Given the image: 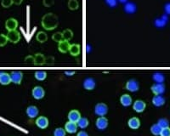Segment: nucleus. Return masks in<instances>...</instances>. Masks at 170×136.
Returning a JSON list of instances; mask_svg holds the SVG:
<instances>
[{
	"mask_svg": "<svg viewBox=\"0 0 170 136\" xmlns=\"http://www.w3.org/2000/svg\"><path fill=\"white\" fill-rule=\"evenodd\" d=\"M42 26L46 30H53L58 26V18L52 13H49L43 17Z\"/></svg>",
	"mask_w": 170,
	"mask_h": 136,
	"instance_id": "nucleus-1",
	"label": "nucleus"
},
{
	"mask_svg": "<svg viewBox=\"0 0 170 136\" xmlns=\"http://www.w3.org/2000/svg\"><path fill=\"white\" fill-rule=\"evenodd\" d=\"M108 111V106L104 103H98L95 107V113L100 117H104Z\"/></svg>",
	"mask_w": 170,
	"mask_h": 136,
	"instance_id": "nucleus-2",
	"label": "nucleus"
},
{
	"mask_svg": "<svg viewBox=\"0 0 170 136\" xmlns=\"http://www.w3.org/2000/svg\"><path fill=\"white\" fill-rule=\"evenodd\" d=\"M8 40L13 43H17L21 39V34L18 31H10L7 34Z\"/></svg>",
	"mask_w": 170,
	"mask_h": 136,
	"instance_id": "nucleus-3",
	"label": "nucleus"
},
{
	"mask_svg": "<svg viewBox=\"0 0 170 136\" xmlns=\"http://www.w3.org/2000/svg\"><path fill=\"white\" fill-rule=\"evenodd\" d=\"M45 95V91L41 87V86H36L32 89V96L36 100H41L44 97Z\"/></svg>",
	"mask_w": 170,
	"mask_h": 136,
	"instance_id": "nucleus-4",
	"label": "nucleus"
},
{
	"mask_svg": "<svg viewBox=\"0 0 170 136\" xmlns=\"http://www.w3.org/2000/svg\"><path fill=\"white\" fill-rule=\"evenodd\" d=\"M10 77H11L12 83H15V84H20L23 78L22 72H21V71H13L10 73Z\"/></svg>",
	"mask_w": 170,
	"mask_h": 136,
	"instance_id": "nucleus-5",
	"label": "nucleus"
},
{
	"mask_svg": "<svg viewBox=\"0 0 170 136\" xmlns=\"http://www.w3.org/2000/svg\"><path fill=\"white\" fill-rule=\"evenodd\" d=\"M95 125L97 127V129L103 130V129H106L108 126V119L105 117H100L97 118Z\"/></svg>",
	"mask_w": 170,
	"mask_h": 136,
	"instance_id": "nucleus-6",
	"label": "nucleus"
},
{
	"mask_svg": "<svg viewBox=\"0 0 170 136\" xmlns=\"http://www.w3.org/2000/svg\"><path fill=\"white\" fill-rule=\"evenodd\" d=\"M151 91L156 95H163V93L165 92V86H164L163 83H156V84L151 86Z\"/></svg>",
	"mask_w": 170,
	"mask_h": 136,
	"instance_id": "nucleus-7",
	"label": "nucleus"
},
{
	"mask_svg": "<svg viewBox=\"0 0 170 136\" xmlns=\"http://www.w3.org/2000/svg\"><path fill=\"white\" fill-rule=\"evenodd\" d=\"M36 125L38 126L39 129H44L49 126V119L46 117L41 116L38 117L36 120Z\"/></svg>",
	"mask_w": 170,
	"mask_h": 136,
	"instance_id": "nucleus-8",
	"label": "nucleus"
},
{
	"mask_svg": "<svg viewBox=\"0 0 170 136\" xmlns=\"http://www.w3.org/2000/svg\"><path fill=\"white\" fill-rule=\"evenodd\" d=\"M139 88H140L139 83L134 79L129 80L126 83V89L130 92H136L139 90Z\"/></svg>",
	"mask_w": 170,
	"mask_h": 136,
	"instance_id": "nucleus-9",
	"label": "nucleus"
},
{
	"mask_svg": "<svg viewBox=\"0 0 170 136\" xmlns=\"http://www.w3.org/2000/svg\"><path fill=\"white\" fill-rule=\"evenodd\" d=\"M145 103L141 100H137L136 101L134 102V105H133V108L135 111L136 112H143L145 109Z\"/></svg>",
	"mask_w": 170,
	"mask_h": 136,
	"instance_id": "nucleus-10",
	"label": "nucleus"
},
{
	"mask_svg": "<svg viewBox=\"0 0 170 136\" xmlns=\"http://www.w3.org/2000/svg\"><path fill=\"white\" fill-rule=\"evenodd\" d=\"M18 27V22L14 18H10V19H8L5 22V27L9 32L10 31H15L17 29Z\"/></svg>",
	"mask_w": 170,
	"mask_h": 136,
	"instance_id": "nucleus-11",
	"label": "nucleus"
},
{
	"mask_svg": "<svg viewBox=\"0 0 170 136\" xmlns=\"http://www.w3.org/2000/svg\"><path fill=\"white\" fill-rule=\"evenodd\" d=\"M168 21V17L167 16V15H162L161 18L156 19L155 21H154V24H155V26L157 28H163V27L166 26Z\"/></svg>",
	"mask_w": 170,
	"mask_h": 136,
	"instance_id": "nucleus-12",
	"label": "nucleus"
},
{
	"mask_svg": "<svg viewBox=\"0 0 170 136\" xmlns=\"http://www.w3.org/2000/svg\"><path fill=\"white\" fill-rule=\"evenodd\" d=\"M65 130L69 134H74L77 130V123L74 122H67L65 125Z\"/></svg>",
	"mask_w": 170,
	"mask_h": 136,
	"instance_id": "nucleus-13",
	"label": "nucleus"
},
{
	"mask_svg": "<svg viewBox=\"0 0 170 136\" xmlns=\"http://www.w3.org/2000/svg\"><path fill=\"white\" fill-rule=\"evenodd\" d=\"M80 118H81V114L77 110H72V111H71L68 113V119H69V121L77 123Z\"/></svg>",
	"mask_w": 170,
	"mask_h": 136,
	"instance_id": "nucleus-14",
	"label": "nucleus"
},
{
	"mask_svg": "<svg viewBox=\"0 0 170 136\" xmlns=\"http://www.w3.org/2000/svg\"><path fill=\"white\" fill-rule=\"evenodd\" d=\"M10 83H11L10 74H9L7 72H1V74H0V83L2 85H8Z\"/></svg>",
	"mask_w": 170,
	"mask_h": 136,
	"instance_id": "nucleus-15",
	"label": "nucleus"
},
{
	"mask_svg": "<svg viewBox=\"0 0 170 136\" xmlns=\"http://www.w3.org/2000/svg\"><path fill=\"white\" fill-rule=\"evenodd\" d=\"M83 87L87 90H93L95 87V79L88 77L83 81Z\"/></svg>",
	"mask_w": 170,
	"mask_h": 136,
	"instance_id": "nucleus-16",
	"label": "nucleus"
},
{
	"mask_svg": "<svg viewBox=\"0 0 170 136\" xmlns=\"http://www.w3.org/2000/svg\"><path fill=\"white\" fill-rule=\"evenodd\" d=\"M128 125L130 129H137L140 128V121L138 117H131L128 122Z\"/></svg>",
	"mask_w": 170,
	"mask_h": 136,
	"instance_id": "nucleus-17",
	"label": "nucleus"
},
{
	"mask_svg": "<svg viewBox=\"0 0 170 136\" xmlns=\"http://www.w3.org/2000/svg\"><path fill=\"white\" fill-rule=\"evenodd\" d=\"M123 9L127 14L131 15V14L135 13L137 10V7H136V4L134 3H126L123 7Z\"/></svg>",
	"mask_w": 170,
	"mask_h": 136,
	"instance_id": "nucleus-18",
	"label": "nucleus"
},
{
	"mask_svg": "<svg viewBox=\"0 0 170 136\" xmlns=\"http://www.w3.org/2000/svg\"><path fill=\"white\" fill-rule=\"evenodd\" d=\"M27 114L30 118H34L38 115V109L37 106H29L27 109Z\"/></svg>",
	"mask_w": 170,
	"mask_h": 136,
	"instance_id": "nucleus-19",
	"label": "nucleus"
},
{
	"mask_svg": "<svg viewBox=\"0 0 170 136\" xmlns=\"http://www.w3.org/2000/svg\"><path fill=\"white\" fill-rule=\"evenodd\" d=\"M70 47H71V45L69 44L68 41L63 40L61 43H59L58 49H59L60 52H61V53H67V52H69V50H70Z\"/></svg>",
	"mask_w": 170,
	"mask_h": 136,
	"instance_id": "nucleus-20",
	"label": "nucleus"
},
{
	"mask_svg": "<svg viewBox=\"0 0 170 136\" xmlns=\"http://www.w3.org/2000/svg\"><path fill=\"white\" fill-rule=\"evenodd\" d=\"M120 102H121V104L123 106H129L132 104V98H131V96L129 95L125 94V95H123L121 96Z\"/></svg>",
	"mask_w": 170,
	"mask_h": 136,
	"instance_id": "nucleus-21",
	"label": "nucleus"
},
{
	"mask_svg": "<svg viewBox=\"0 0 170 136\" xmlns=\"http://www.w3.org/2000/svg\"><path fill=\"white\" fill-rule=\"evenodd\" d=\"M152 103L155 106H162L165 103V99L162 95H155L152 99Z\"/></svg>",
	"mask_w": 170,
	"mask_h": 136,
	"instance_id": "nucleus-22",
	"label": "nucleus"
},
{
	"mask_svg": "<svg viewBox=\"0 0 170 136\" xmlns=\"http://www.w3.org/2000/svg\"><path fill=\"white\" fill-rule=\"evenodd\" d=\"M152 78L157 83H163L164 79H165V77L163 75V73L161 72H156L152 76Z\"/></svg>",
	"mask_w": 170,
	"mask_h": 136,
	"instance_id": "nucleus-23",
	"label": "nucleus"
},
{
	"mask_svg": "<svg viewBox=\"0 0 170 136\" xmlns=\"http://www.w3.org/2000/svg\"><path fill=\"white\" fill-rule=\"evenodd\" d=\"M70 54L73 55V56H77L80 54V46L77 44H72L70 47V50H69Z\"/></svg>",
	"mask_w": 170,
	"mask_h": 136,
	"instance_id": "nucleus-24",
	"label": "nucleus"
},
{
	"mask_svg": "<svg viewBox=\"0 0 170 136\" xmlns=\"http://www.w3.org/2000/svg\"><path fill=\"white\" fill-rule=\"evenodd\" d=\"M45 61L44 56L41 54H37L34 57V63L36 65H43Z\"/></svg>",
	"mask_w": 170,
	"mask_h": 136,
	"instance_id": "nucleus-25",
	"label": "nucleus"
},
{
	"mask_svg": "<svg viewBox=\"0 0 170 136\" xmlns=\"http://www.w3.org/2000/svg\"><path fill=\"white\" fill-rule=\"evenodd\" d=\"M47 77V73L44 71H37L35 72V78L39 81H43Z\"/></svg>",
	"mask_w": 170,
	"mask_h": 136,
	"instance_id": "nucleus-26",
	"label": "nucleus"
},
{
	"mask_svg": "<svg viewBox=\"0 0 170 136\" xmlns=\"http://www.w3.org/2000/svg\"><path fill=\"white\" fill-rule=\"evenodd\" d=\"M77 123L78 125V127H80L81 129H85V128H87L88 125H89V120L86 117H81Z\"/></svg>",
	"mask_w": 170,
	"mask_h": 136,
	"instance_id": "nucleus-27",
	"label": "nucleus"
},
{
	"mask_svg": "<svg viewBox=\"0 0 170 136\" xmlns=\"http://www.w3.org/2000/svg\"><path fill=\"white\" fill-rule=\"evenodd\" d=\"M161 130H162V128L159 126L158 123L153 124L151 127V134H153L154 135H160Z\"/></svg>",
	"mask_w": 170,
	"mask_h": 136,
	"instance_id": "nucleus-28",
	"label": "nucleus"
},
{
	"mask_svg": "<svg viewBox=\"0 0 170 136\" xmlns=\"http://www.w3.org/2000/svg\"><path fill=\"white\" fill-rule=\"evenodd\" d=\"M37 40H38L39 43H45L47 40H48V36H47V34L45 32H38V35H37Z\"/></svg>",
	"mask_w": 170,
	"mask_h": 136,
	"instance_id": "nucleus-29",
	"label": "nucleus"
},
{
	"mask_svg": "<svg viewBox=\"0 0 170 136\" xmlns=\"http://www.w3.org/2000/svg\"><path fill=\"white\" fill-rule=\"evenodd\" d=\"M78 2L77 1V0H70L69 2H68V7L70 9H72V10H76V9H78Z\"/></svg>",
	"mask_w": 170,
	"mask_h": 136,
	"instance_id": "nucleus-30",
	"label": "nucleus"
},
{
	"mask_svg": "<svg viewBox=\"0 0 170 136\" xmlns=\"http://www.w3.org/2000/svg\"><path fill=\"white\" fill-rule=\"evenodd\" d=\"M62 35H63V40L69 41V40L72 38L73 33H72V32L71 30H66L63 32Z\"/></svg>",
	"mask_w": 170,
	"mask_h": 136,
	"instance_id": "nucleus-31",
	"label": "nucleus"
},
{
	"mask_svg": "<svg viewBox=\"0 0 170 136\" xmlns=\"http://www.w3.org/2000/svg\"><path fill=\"white\" fill-rule=\"evenodd\" d=\"M54 136H66V130L62 128H57L54 131Z\"/></svg>",
	"mask_w": 170,
	"mask_h": 136,
	"instance_id": "nucleus-32",
	"label": "nucleus"
},
{
	"mask_svg": "<svg viewBox=\"0 0 170 136\" xmlns=\"http://www.w3.org/2000/svg\"><path fill=\"white\" fill-rule=\"evenodd\" d=\"M53 40L56 43H61V41H63V35L61 32H56L53 35Z\"/></svg>",
	"mask_w": 170,
	"mask_h": 136,
	"instance_id": "nucleus-33",
	"label": "nucleus"
},
{
	"mask_svg": "<svg viewBox=\"0 0 170 136\" xmlns=\"http://www.w3.org/2000/svg\"><path fill=\"white\" fill-rule=\"evenodd\" d=\"M158 125L162 129L167 128V127L169 126V122H168V120L165 119V118H162V119H160L158 121Z\"/></svg>",
	"mask_w": 170,
	"mask_h": 136,
	"instance_id": "nucleus-34",
	"label": "nucleus"
},
{
	"mask_svg": "<svg viewBox=\"0 0 170 136\" xmlns=\"http://www.w3.org/2000/svg\"><path fill=\"white\" fill-rule=\"evenodd\" d=\"M8 38L7 36H5L4 34H0V47H4L8 43Z\"/></svg>",
	"mask_w": 170,
	"mask_h": 136,
	"instance_id": "nucleus-35",
	"label": "nucleus"
},
{
	"mask_svg": "<svg viewBox=\"0 0 170 136\" xmlns=\"http://www.w3.org/2000/svg\"><path fill=\"white\" fill-rule=\"evenodd\" d=\"M13 4H14L13 0H2V2H1V4L4 8L10 7Z\"/></svg>",
	"mask_w": 170,
	"mask_h": 136,
	"instance_id": "nucleus-36",
	"label": "nucleus"
},
{
	"mask_svg": "<svg viewBox=\"0 0 170 136\" xmlns=\"http://www.w3.org/2000/svg\"><path fill=\"white\" fill-rule=\"evenodd\" d=\"M160 136H170V128L167 127V128H163L161 130L160 133Z\"/></svg>",
	"mask_w": 170,
	"mask_h": 136,
	"instance_id": "nucleus-37",
	"label": "nucleus"
},
{
	"mask_svg": "<svg viewBox=\"0 0 170 136\" xmlns=\"http://www.w3.org/2000/svg\"><path fill=\"white\" fill-rule=\"evenodd\" d=\"M105 2L111 8H115L117 4V0H105Z\"/></svg>",
	"mask_w": 170,
	"mask_h": 136,
	"instance_id": "nucleus-38",
	"label": "nucleus"
},
{
	"mask_svg": "<svg viewBox=\"0 0 170 136\" xmlns=\"http://www.w3.org/2000/svg\"><path fill=\"white\" fill-rule=\"evenodd\" d=\"M164 10H165L166 15H170V3L165 4V6H164Z\"/></svg>",
	"mask_w": 170,
	"mask_h": 136,
	"instance_id": "nucleus-39",
	"label": "nucleus"
},
{
	"mask_svg": "<svg viewBox=\"0 0 170 136\" xmlns=\"http://www.w3.org/2000/svg\"><path fill=\"white\" fill-rule=\"evenodd\" d=\"M43 4H44V5L49 7V6H50V5H52L54 4V0H44L43 1Z\"/></svg>",
	"mask_w": 170,
	"mask_h": 136,
	"instance_id": "nucleus-40",
	"label": "nucleus"
},
{
	"mask_svg": "<svg viewBox=\"0 0 170 136\" xmlns=\"http://www.w3.org/2000/svg\"><path fill=\"white\" fill-rule=\"evenodd\" d=\"M77 136H89L88 133H86L85 131H80L78 132V134H77Z\"/></svg>",
	"mask_w": 170,
	"mask_h": 136,
	"instance_id": "nucleus-41",
	"label": "nucleus"
},
{
	"mask_svg": "<svg viewBox=\"0 0 170 136\" xmlns=\"http://www.w3.org/2000/svg\"><path fill=\"white\" fill-rule=\"evenodd\" d=\"M65 74L67 76H72L73 74H75V71H66Z\"/></svg>",
	"mask_w": 170,
	"mask_h": 136,
	"instance_id": "nucleus-42",
	"label": "nucleus"
},
{
	"mask_svg": "<svg viewBox=\"0 0 170 136\" xmlns=\"http://www.w3.org/2000/svg\"><path fill=\"white\" fill-rule=\"evenodd\" d=\"M23 0H13V3L16 5H20V4L22 3Z\"/></svg>",
	"mask_w": 170,
	"mask_h": 136,
	"instance_id": "nucleus-43",
	"label": "nucleus"
},
{
	"mask_svg": "<svg viewBox=\"0 0 170 136\" xmlns=\"http://www.w3.org/2000/svg\"><path fill=\"white\" fill-rule=\"evenodd\" d=\"M91 51H92V46L89 45V44H88V45H87V52H88V53H90Z\"/></svg>",
	"mask_w": 170,
	"mask_h": 136,
	"instance_id": "nucleus-44",
	"label": "nucleus"
},
{
	"mask_svg": "<svg viewBox=\"0 0 170 136\" xmlns=\"http://www.w3.org/2000/svg\"><path fill=\"white\" fill-rule=\"evenodd\" d=\"M121 4H126V3H128V0H118Z\"/></svg>",
	"mask_w": 170,
	"mask_h": 136,
	"instance_id": "nucleus-45",
	"label": "nucleus"
},
{
	"mask_svg": "<svg viewBox=\"0 0 170 136\" xmlns=\"http://www.w3.org/2000/svg\"><path fill=\"white\" fill-rule=\"evenodd\" d=\"M1 72H0V74H1Z\"/></svg>",
	"mask_w": 170,
	"mask_h": 136,
	"instance_id": "nucleus-46",
	"label": "nucleus"
}]
</instances>
